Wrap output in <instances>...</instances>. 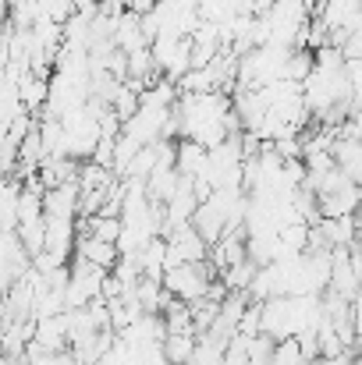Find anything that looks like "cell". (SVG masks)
I'll return each mask as SVG.
<instances>
[{
    "instance_id": "3957f363",
    "label": "cell",
    "mask_w": 362,
    "mask_h": 365,
    "mask_svg": "<svg viewBox=\"0 0 362 365\" xmlns=\"http://www.w3.org/2000/svg\"><path fill=\"white\" fill-rule=\"evenodd\" d=\"M124 4V11H131V14H149L153 7H156V0H121Z\"/></svg>"
},
{
    "instance_id": "6da1fadb",
    "label": "cell",
    "mask_w": 362,
    "mask_h": 365,
    "mask_svg": "<svg viewBox=\"0 0 362 365\" xmlns=\"http://www.w3.org/2000/svg\"><path fill=\"white\" fill-rule=\"evenodd\" d=\"M213 280H217V269H213L206 259H203V262H178V266L164 269V277H160L164 291L174 294V298L185 302V305L196 302V298H203Z\"/></svg>"
},
{
    "instance_id": "7a4b0ae2",
    "label": "cell",
    "mask_w": 362,
    "mask_h": 365,
    "mask_svg": "<svg viewBox=\"0 0 362 365\" xmlns=\"http://www.w3.org/2000/svg\"><path fill=\"white\" fill-rule=\"evenodd\" d=\"M160 348H164V359L171 365H188V355L196 348V334H167L160 341Z\"/></svg>"
}]
</instances>
